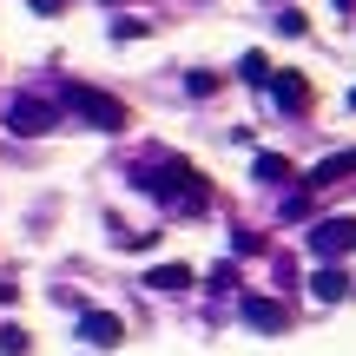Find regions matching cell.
I'll return each instance as SVG.
<instances>
[{
  "label": "cell",
  "instance_id": "6da1fadb",
  "mask_svg": "<svg viewBox=\"0 0 356 356\" xmlns=\"http://www.w3.org/2000/svg\"><path fill=\"white\" fill-rule=\"evenodd\" d=\"M139 191L159 198V204H172V211H204V204H211V185H204L185 159H159V165H145L139 172Z\"/></svg>",
  "mask_w": 356,
  "mask_h": 356
},
{
  "label": "cell",
  "instance_id": "7a4b0ae2",
  "mask_svg": "<svg viewBox=\"0 0 356 356\" xmlns=\"http://www.w3.org/2000/svg\"><path fill=\"white\" fill-rule=\"evenodd\" d=\"M60 106L79 119V126H92V132H126V99L86 86V79H66V86H60Z\"/></svg>",
  "mask_w": 356,
  "mask_h": 356
},
{
  "label": "cell",
  "instance_id": "3957f363",
  "mask_svg": "<svg viewBox=\"0 0 356 356\" xmlns=\"http://www.w3.org/2000/svg\"><path fill=\"white\" fill-rule=\"evenodd\" d=\"M310 251L317 257H350L356 251V218H317L310 225Z\"/></svg>",
  "mask_w": 356,
  "mask_h": 356
},
{
  "label": "cell",
  "instance_id": "277c9868",
  "mask_svg": "<svg viewBox=\"0 0 356 356\" xmlns=\"http://www.w3.org/2000/svg\"><path fill=\"white\" fill-rule=\"evenodd\" d=\"M53 126H60V106H47V99H13V113H7V132H20V139H40Z\"/></svg>",
  "mask_w": 356,
  "mask_h": 356
},
{
  "label": "cell",
  "instance_id": "5b68a950",
  "mask_svg": "<svg viewBox=\"0 0 356 356\" xmlns=\"http://www.w3.org/2000/svg\"><path fill=\"white\" fill-rule=\"evenodd\" d=\"M79 337H86L92 350H119L126 343V323H119L113 310H86V317H79Z\"/></svg>",
  "mask_w": 356,
  "mask_h": 356
},
{
  "label": "cell",
  "instance_id": "8992f818",
  "mask_svg": "<svg viewBox=\"0 0 356 356\" xmlns=\"http://www.w3.org/2000/svg\"><path fill=\"white\" fill-rule=\"evenodd\" d=\"M264 86H270V99H277L284 113H304V106H310V79L304 73H277V66H270Z\"/></svg>",
  "mask_w": 356,
  "mask_h": 356
},
{
  "label": "cell",
  "instance_id": "52a82bcc",
  "mask_svg": "<svg viewBox=\"0 0 356 356\" xmlns=\"http://www.w3.org/2000/svg\"><path fill=\"white\" fill-rule=\"evenodd\" d=\"M244 323H251V330H284V323H291V310L277 304V297H244Z\"/></svg>",
  "mask_w": 356,
  "mask_h": 356
},
{
  "label": "cell",
  "instance_id": "ba28073f",
  "mask_svg": "<svg viewBox=\"0 0 356 356\" xmlns=\"http://www.w3.org/2000/svg\"><path fill=\"white\" fill-rule=\"evenodd\" d=\"M350 172H356V152H337V159H323V165H310L304 185H310V191H323V185H337V178H350Z\"/></svg>",
  "mask_w": 356,
  "mask_h": 356
},
{
  "label": "cell",
  "instance_id": "9c48e42d",
  "mask_svg": "<svg viewBox=\"0 0 356 356\" xmlns=\"http://www.w3.org/2000/svg\"><path fill=\"white\" fill-rule=\"evenodd\" d=\"M310 297H317V304H337V297H350V277L337 264H323L317 277H310Z\"/></svg>",
  "mask_w": 356,
  "mask_h": 356
},
{
  "label": "cell",
  "instance_id": "30bf717a",
  "mask_svg": "<svg viewBox=\"0 0 356 356\" xmlns=\"http://www.w3.org/2000/svg\"><path fill=\"white\" fill-rule=\"evenodd\" d=\"M145 291H191V270L185 264H152V270H145Z\"/></svg>",
  "mask_w": 356,
  "mask_h": 356
},
{
  "label": "cell",
  "instance_id": "8fae6325",
  "mask_svg": "<svg viewBox=\"0 0 356 356\" xmlns=\"http://www.w3.org/2000/svg\"><path fill=\"white\" fill-rule=\"evenodd\" d=\"M251 178H264V185H284V178H297V172H291V159H284V152H257Z\"/></svg>",
  "mask_w": 356,
  "mask_h": 356
},
{
  "label": "cell",
  "instance_id": "7c38bea8",
  "mask_svg": "<svg viewBox=\"0 0 356 356\" xmlns=\"http://www.w3.org/2000/svg\"><path fill=\"white\" fill-rule=\"evenodd\" d=\"M238 73L251 79V86H264V79H270V60H264V53H244V60H238Z\"/></svg>",
  "mask_w": 356,
  "mask_h": 356
},
{
  "label": "cell",
  "instance_id": "4fadbf2b",
  "mask_svg": "<svg viewBox=\"0 0 356 356\" xmlns=\"http://www.w3.org/2000/svg\"><path fill=\"white\" fill-rule=\"evenodd\" d=\"M26 343H33V337H26L20 323H0V350H7V356H26Z\"/></svg>",
  "mask_w": 356,
  "mask_h": 356
},
{
  "label": "cell",
  "instance_id": "5bb4252c",
  "mask_svg": "<svg viewBox=\"0 0 356 356\" xmlns=\"http://www.w3.org/2000/svg\"><path fill=\"white\" fill-rule=\"evenodd\" d=\"M277 33H291V40H304V33H310V20H304V13H277Z\"/></svg>",
  "mask_w": 356,
  "mask_h": 356
},
{
  "label": "cell",
  "instance_id": "9a60e30c",
  "mask_svg": "<svg viewBox=\"0 0 356 356\" xmlns=\"http://www.w3.org/2000/svg\"><path fill=\"white\" fill-rule=\"evenodd\" d=\"M185 92H191V99H204V92H218V73H191V79H185Z\"/></svg>",
  "mask_w": 356,
  "mask_h": 356
},
{
  "label": "cell",
  "instance_id": "2e32d148",
  "mask_svg": "<svg viewBox=\"0 0 356 356\" xmlns=\"http://www.w3.org/2000/svg\"><path fill=\"white\" fill-rule=\"evenodd\" d=\"M211 291H238V264H218L211 270Z\"/></svg>",
  "mask_w": 356,
  "mask_h": 356
},
{
  "label": "cell",
  "instance_id": "e0dca14e",
  "mask_svg": "<svg viewBox=\"0 0 356 356\" xmlns=\"http://www.w3.org/2000/svg\"><path fill=\"white\" fill-rule=\"evenodd\" d=\"M145 33H152L145 20H119V26H113V40H145Z\"/></svg>",
  "mask_w": 356,
  "mask_h": 356
},
{
  "label": "cell",
  "instance_id": "ac0fdd59",
  "mask_svg": "<svg viewBox=\"0 0 356 356\" xmlns=\"http://www.w3.org/2000/svg\"><path fill=\"white\" fill-rule=\"evenodd\" d=\"M26 7H33V13H47V20H53V13H66V0H26Z\"/></svg>",
  "mask_w": 356,
  "mask_h": 356
},
{
  "label": "cell",
  "instance_id": "d6986e66",
  "mask_svg": "<svg viewBox=\"0 0 356 356\" xmlns=\"http://www.w3.org/2000/svg\"><path fill=\"white\" fill-rule=\"evenodd\" d=\"M350 113H356V86H350Z\"/></svg>",
  "mask_w": 356,
  "mask_h": 356
},
{
  "label": "cell",
  "instance_id": "ffe728a7",
  "mask_svg": "<svg viewBox=\"0 0 356 356\" xmlns=\"http://www.w3.org/2000/svg\"><path fill=\"white\" fill-rule=\"evenodd\" d=\"M337 7H356V0H337Z\"/></svg>",
  "mask_w": 356,
  "mask_h": 356
}]
</instances>
